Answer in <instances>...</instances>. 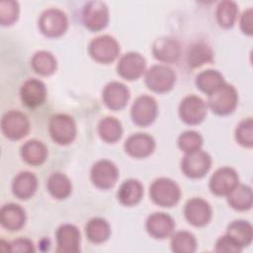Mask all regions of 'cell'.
Listing matches in <instances>:
<instances>
[{"label":"cell","instance_id":"obj_33","mask_svg":"<svg viewBox=\"0 0 253 253\" xmlns=\"http://www.w3.org/2000/svg\"><path fill=\"white\" fill-rule=\"evenodd\" d=\"M31 66L36 73L46 76L52 74L56 70L57 61L51 52L40 50L33 55Z\"/></svg>","mask_w":253,"mask_h":253},{"label":"cell","instance_id":"obj_2","mask_svg":"<svg viewBox=\"0 0 253 253\" xmlns=\"http://www.w3.org/2000/svg\"><path fill=\"white\" fill-rule=\"evenodd\" d=\"M238 102V94L236 89L231 85L224 83L221 87L209 95L208 106L212 113L219 116L231 114Z\"/></svg>","mask_w":253,"mask_h":253},{"label":"cell","instance_id":"obj_26","mask_svg":"<svg viewBox=\"0 0 253 253\" xmlns=\"http://www.w3.org/2000/svg\"><path fill=\"white\" fill-rule=\"evenodd\" d=\"M226 235L233 239L241 248L248 246L253 237L252 225L249 221L244 219L233 220L228 224Z\"/></svg>","mask_w":253,"mask_h":253},{"label":"cell","instance_id":"obj_6","mask_svg":"<svg viewBox=\"0 0 253 253\" xmlns=\"http://www.w3.org/2000/svg\"><path fill=\"white\" fill-rule=\"evenodd\" d=\"M39 28L41 32L48 38L60 37L68 28L67 16L60 9H46L40 16Z\"/></svg>","mask_w":253,"mask_h":253},{"label":"cell","instance_id":"obj_14","mask_svg":"<svg viewBox=\"0 0 253 253\" xmlns=\"http://www.w3.org/2000/svg\"><path fill=\"white\" fill-rule=\"evenodd\" d=\"M238 185L236 171L227 166L220 167L211 175L209 183L210 190L216 196H226Z\"/></svg>","mask_w":253,"mask_h":253},{"label":"cell","instance_id":"obj_19","mask_svg":"<svg viewBox=\"0 0 253 253\" xmlns=\"http://www.w3.org/2000/svg\"><path fill=\"white\" fill-rule=\"evenodd\" d=\"M124 147L129 156L134 158H144L153 152L155 148V140L147 133L136 132L127 137Z\"/></svg>","mask_w":253,"mask_h":253},{"label":"cell","instance_id":"obj_5","mask_svg":"<svg viewBox=\"0 0 253 253\" xmlns=\"http://www.w3.org/2000/svg\"><path fill=\"white\" fill-rule=\"evenodd\" d=\"M48 131L54 142L65 145L74 140L77 131L76 124L69 115L56 114L50 118Z\"/></svg>","mask_w":253,"mask_h":253},{"label":"cell","instance_id":"obj_17","mask_svg":"<svg viewBox=\"0 0 253 253\" xmlns=\"http://www.w3.org/2000/svg\"><path fill=\"white\" fill-rule=\"evenodd\" d=\"M20 97L23 105L28 108H37L42 105L46 98L44 83L37 78L27 79L21 86Z\"/></svg>","mask_w":253,"mask_h":253},{"label":"cell","instance_id":"obj_18","mask_svg":"<svg viewBox=\"0 0 253 253\" xmlns=\"http://www.w3.org/2000/svg\"><path fill=\"white\" fill-rule=\"evenodd\" d=\"M129 96L128 88L119 81H112L108 83L102 93L104 104L113 111L125 108L128 102Z\"/></svg>","mask_w":253,"mask_h":253},{"label":"cell","instance_id":"obj_7","mask_svg":"<svg viewBox=\"0 0 253 253\" xmlns=\"http://www.w3.org/2000/svg\"><path fill=\"white\" fill-rule=\"evenodd\" d=\"M1 130L5 137L18 140L25 137L30 130L28 117L19 110L6 112L1 119Z\"/></svg>","mask_w":253,"mask_h":253},{"label":"cell","instance_id":"obj_31","mask_svg":"<svg viewBox=\"0 0 253 253\" xmlns=\"http://www.w3.org/2000/svg\"><path fill=\"white\" fill-rule=\"evenodd\" d=\"M85 233L91 242L103 243L108 240L111 235V226L106 219L102 217H94L87 222Z\"/></svg>","mask_w":253,"mask_h":253},{"label":"cell","instance_id":"obj_29","mask_svg":"<svg viewBox=\"0 0 253 253\" xmlns=\"http://www.w3.org/2000/svg\"><path fill=\"white\" fill-rule=\"evenodd\" d=\"M228 205L236 211H247L252 207V189L247 185H237L226 195Z\"/></svg>","mask_w":253,"mask_h":253},{"label":"cell","instance_id":"obj_38","mask_svg":"<svg viewBox=\"0 0 253 253\" xmlns=\"http://www.w3.org/2000/svg\"><path fill=\"white\" fill-rule=\"evenodd\" d=\"M19 16V3L13 0L0 2V23L2 26L12 25Z\"/></svg>","mask_w":253,"mask_h":253},{"label":"cell","instance_id":"obj_30","mask_svg":"<svg viewBox=\"0 0 253 253\" xmlns=\"http://www.w3.org/2000/svg\"><path fill=\"white\" fill-rule=\"evenodd\" d=\"M187 60L189 66L193 68L210 63L213 60L212 49L208 43L204 42H195L188 50Z\"/></svg>","mask_w":253,"mask_h":253},{"label":"cell","instance_id":"obj_10","mask_svg":"<svg viewBox=\"0 0 253 253\" xmlns=\"http://www.w3.org/2000/svg\"><path fill=\"white\" fill-rule=\"evenodd\" d=\"M82 21L84 26L92 31L103 30L109 22V9L102 1H89L82 10Z\"/></svg>","mask_w":253,"mask_h":253},{"label":"cell","instance_id":"obj_1","mask_svg":"<svg viewBox=\"0 0 253 253\" xmlns=\"http://www.w3.org/2000/svg\"><path fill=\"white\" fill-rule=\"evenodd\" d=\"M149 196L152 202L160 207L170 208L175 206L181 198L178 184L170 178H157L149 187Z\"/></svg>","mask_w":253,"mask_h":253},{"label":"cell","instance_id":"obj_34","mask_svg":"<svg viewBox=\"0 0 253 253\" xmlns=\"http://www.w3.org/2000/svg\"><path fill=\"white\" fill-rule=\"evenodd\" d=\"M171 250L176 253H193L197 249V240L193 233L186 230L177 231L171 237Z\"/></svg>","mask_w":253,"mask_h":253},{"label":"cell","instance_id":"obj_12","mask_svg":"<svg viewBox=\"0 0 253 253\" xmlns=\"http://www.w3.org/2000/svg\"><path fill=\"white\" fill-rule=\"evenodd\" d=\"M207 115V105L205 101L194 94L186 96L179 105V116L188 125H198L202 123Z\"/></svg>","mask_w":253,"mask_h":253},{"label":"cell","instance_id":"obj_16","mask_svg":"<svg viewBox=\"0 0 253 253\" xmlns=\"http://www.w3.org/2000/svg\"><path fill=\"white\" fill-rule=\"evenodd\" d=\"M57 253H77L80 250V231L70 223L61 224L55 232Z\"/></svg>","mask_w":253,"mask_h":253},{"label":"cell","instance_id":"obj_40","mask_svg":"<svg viewBox=\"0 0 253 253\" xmlns=\"http://www.w3.org/2000/svg\"><path fill=\"white\" fill-rule=\"evenodd\" d=\"M10 251L11 252H35L36 249L34 247V243L32 240L28 238H17L11 242H9Z\"/></svg>","mask_w":253,"mask_h":253},{"label":"cell","instance_id":"obj_3","mask_svg":"<svg viewBox=\"0 0 253 253\" xmlns=\"http://www.w3.org/2000/svg\"><path fill=\"white\" fill-rule=\"evenodd\" d=\"M145 84L155 93H165L171 90L176 81L174 70L165 64L152 65L145 72Z\"/></svg>","mask_w":253,"mask_h":253},{"label":"cell","instance_id":"obj_35","mask_svg":"<svg viewBox=\"0 0 253 253\" xmlns=\"http://www.w3.org/2000/svg\"><path fill=\"white\" fill-rule=\"evenodd\" d=\"M238 15V6L234 1L225 0L218 3L216 7V21L222 28H231Z\"/></svg>","mask_w":253,"mask_h":253},{"label":"cell","instance_id":"obj_27","mask_svg":"<svg viewBox=\"0 0 253 253\" xmlns=\"http://www.w3.org/2000/svg\"><path fill=\"white\" fill-rule=\"evenodd\" d=\"M225 83L222 74L214 69H206L196 76V85L204 93L211 95Z\"/></svg>","mask_w":253,"mask_h":253},{"label":"cell","instance_id":"obj_8","mask_svg":"<svg viewBox=\"0 0 253 253\" xmlns=\"http://www.w3.org/2000/svg\"><path fill=\"white\" fill-rule=\"evenodd\" d=\"M157 113L158 107L155 99L145 94L137 97L130 108L131 120L139 126L151 125L155 121Z\"/></svg>","mask_w":253,"mask_h":253},{"label":"cell","instance_id":"obj_13","mask_svg":"<svg viewBox=\"0 0 253 253\" xmlns=\"http://www.w3.org/2000/svg\"><path fill=\"white\" fill-rule=\"evenodd\" d=\"M184 214L190 224L202 227L207 225L211 219L212 210L206 200L195 197L188 200L185 204Z\"/></svg>","mask_w":253,"mask_h":253},{"label":"cell","instance_id":"obj_15","mask_svg":"<svg viewBox=\"0 0 253 253\" xmlns=\"http://www.w3.org/2000/svg\"><path fill=\"white\" fill-rule=\"evenodd\" d=\"M145 67V58L138 52L129 51L120 58L117 71L118 74L126 80H135L144 73Z\"/></svg>","mask_w":253,"mask_h":253},{"label":"cell","instance_id":"obj_32","mask_svg":"<svg viewBox=\"0 0 253 253\" xmlns=\"http://www.w3.org/2000/svg\"><path fill=\"white\" fill-rule=\"evenodd\" d=\"M98 133L108 143L117 142L123 135L122 124L114 117L103 118L98 124Z\"/></svg>","mask_w":253,"mask_h":253},{"label":"cell","instance_id":"obj_20","mask_svg":"<svg viewBox=\"0 0 253 253\" xmlns=\"http://www.w3.org/2000/svg\"><path fill=\"white\" fill-rule=\"evenodd\" d=\"M145 228L153 238L164 239L173 233L175 221L172 216L165 212H153L147 217Z\"/></svg>","mask_w":253,"mask_h":253},{"label":"cell","instance_id":"obj_36","mask_svg":"<svg viewBox=\"0 0 253 253\" xmlns=\"http://www.w3.org/2000/svg\"><path fill=\"white\" fill-rule=\"evenodd\" d=\"M177 144L182 151L185 153H190L201 149L203 145V137L195 130H186L179 135Z\"/></svg>","mask_w":253,"mask_h":253},{"label":"cell","instance_id":"obj_28","mask_svg":"<svg viewBox=\"0 0 253 253\" xmlns=\"http://www.w3.org/2000/svg\"><path fill=\"white\" fill-rule=\"evenodd\" d=\"M46 188L48 193L57 200L67 198L72 190V185L69 178L61 172H53L49 175Z\"/></svg>","mask_w":253,"mask_h":253},{"label":"cell","instance_id":"obj_21","mask_svg":"<svg viewBox=\"0 0 253 253\" xmlns=\"http://www.w3.org/2000/svg\"><path fill=\"white\" fill-rule=\"evenodd\" d=\"M152 54L159 61L165 63L176 62L181 54L180 43L171 37H162L154 41Z\"/></svg>","mask_w":253,"mask_h":253},{"label":"cell","instance_id":"obj_9","mask_svg":"<svg viewBox=\"0 0 253 253\" xmlns=\"http://www.w3.org/2000/svg\"><path fill=\"white\" fill-rule=\"evenodd\" d=\"M211 166V158L209 153L203 150H197L186 153L181 161V170L192 179L204 177Z\"/></svg>","mask_w":253,"mask_h":253},{"label":"cell","instance_id":"obj_11","mask_svg":"<svg viewBox=\"0 0 253 253\" xmlns=\"http://www.w3.org/2000/svg\"><path fill=\"white\" fill-rule=\"evenodd\" d=\"M90 178L97 188L108 190L114 187L117 183L119 179V170L111 160L101 159L92 166Z\"/></svg>","mask_w":253,"mask_h":253},{"label":"cell","instance_id":"obj_23","mask_svg":"<svg viewBox=\"0 0 253 253\" xmlns=\"http://www.w3.org/2000/svg\"><path fill=\"white\" fill-rule=\"evenodd\" d=\"M38 189V179L36 175L29 171H22L15 176L12 182V192L14 196L21 200L32 198Z\"/></svg>","mask_w":253,"mask_h":253},{"label":"cell","instance_id":"obj_22","mask_svg":"<svg viewBox=\"0 0 253 253\" xmlns=\"http://www.w3.org/2000/svg\"><path fill=\"white\" fill-rule=\"evenodd\" d=\"M26 219V211L18 204H6L0 210L1 225L8 230H20L25 225Z\"/></svg>","mask_w":253,"mask_h":253},{"label":"cell","instance_id":"obj_41","mask_svg":"<svg viewBox=\"0 0 253 253\" xmlns=\"http://www.w3.org/2000/svg\"><path fill=\"white\" fill-rule=\"evenodd\" d=\"M240 29L241 31L251 36L252 35V9L249 8L244 11L240 18Z\"/></svg>","mask_w":253,"mask_h":253},{"label":"cell","instance_id":"obj_25","mask_svg":"<svg viewBox=\"0 0 253 253\" xmlns=\"http://www.w3.org/2000/svg\"><path fill=\"white\" fill-rule=\"evenodd\" d=\"M21 156L23 160L32 165H42L47 157V148L44 143L38 139H30L21 147Z\"/></svg>","mask_w":253,"mask_h":253},{"label":"cell","instance_id":"obj_39","mask_svg":"<svg viewBox=\"0 0 253 253\" xmlns=\"http://www.w3.org/2000/svg\"><path fill=\"white\" fill-rule=\"evenodd\" d=\"M216 252H225V253H228V252H233V253H236V252H241L242 248L233 240L231 239L228 235H223V236H220L216 243H215V249H214Z\"/></svg>","mask_w":253,"mask_h":253},{"label":"cell","instance_id":"obj_37","mask_svg":"<svg viewBox=\"0 0 253 253\" xmlns=\"http://www.w3.org/2000/svg\"><path fill=\"white\" fill-rule=\"evenodd\" d=\"M236 141L244 147H252L253 145V121L252 118L242 120L235 129Z\"/></svg>","mask_w":253,"mask_h":253},{"label":"cell","instance_id":"obj_24","mask_svg":"<svg viewBox=\"0 0 253 253\" xmlns=\"http://www.w3.org/2000/svg\"><path fill=\"white\" fill-rule=\"evenodd\" d=\"M143 196V186L136 179H127L120 186L117 198L119 202L126 207L138 204Z\"/></svg>","mask_w":253,"mask_h":253},{"label":"cell","instance_id":"obj_4","mask_svg":"<svg viewBox=\"0 0 253 253\" xmlns=\"http://www.w3.org/2000/svg\"><path fill=\"white\" fill-rule=\"evenodd\" d=\"M88 51L94 60L107 64L114 61L119 56L120 44L114 37L102 35L90 42Z\"/></svg>","mask_w":253,"mask_h":253}]
</instances>
